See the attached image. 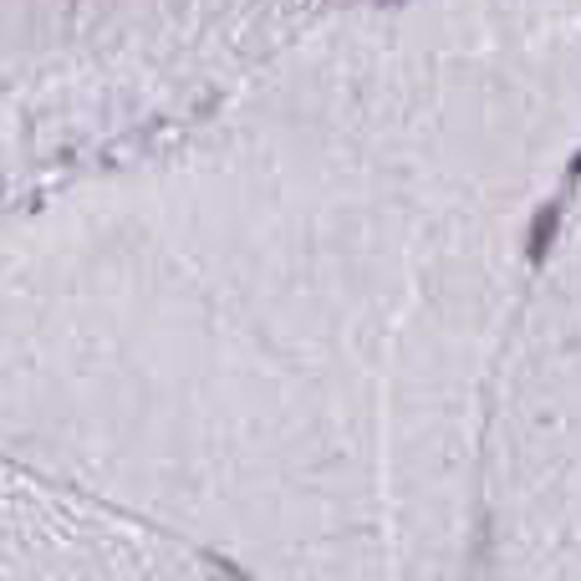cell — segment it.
Returning a JSON list of instances; mask_svg holds the SVG:
<instances>
[{"label":"cell","mask_w":581,"mask_h":581,"mask_svg":"<svg viewBox=\"0 0 581 581\" xmlns=\"http://www.w3.org/2000/svg\"><path fill=\"white\" fill-rule=\"evenodd\" d=\"M0 581H245L179 546L0 484Z\"/></svg>","instance_id":"cell-1"}]
</instances>
